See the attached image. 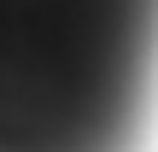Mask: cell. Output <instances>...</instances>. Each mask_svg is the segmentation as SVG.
<instances>
[{"instance_id":"6da1fadb","label":"cell","mask_w":158,"mask_h":152,"mask_svg":"<svg viewBox=\"0 0 158 152\" xmlns=\"http://www.w3.org/2000/svg\"><path fill=\"white\" fill-rule=\"evenodd\" d=\"M158 100V0H0V152H129Z\"/></svg>"}]
</instances>
